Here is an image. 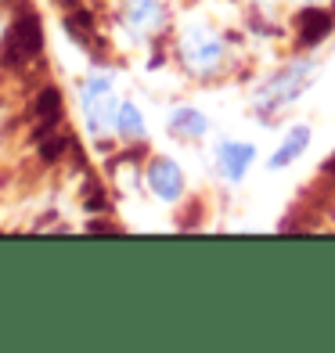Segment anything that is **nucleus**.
Returning <instances> with one entry per match:
<instances>
[{
  "label": "nucleus",
  "mask_w": 335,
  "mask_h": 353,
  "mask_svg": "<svg viewBox=\"0 0 335 353\" xmlns=\"http://www.w3.org/2000/svg\"><path fill=\"white\" fill-rule=\"evenodd\" d=\"M307 79H310V65H307V61H296V65L281 69L278 76H270V83L263 87L260 101H256L260 116H274L278 108H285L289 101H296L299 90L307 87Z\"/></svg>",
  "instance_id": "f257e3e1"
},
{
  "label": "nucleus",
  "mask_w": 335,
  "mask_h": 353,
  "mask_svg": "<svg viewBox=\"0 0 335 353\" xmlns=\"http://www.w3.org/2000/svg\"><path fill=\"white\" fill-rule=\"evenodd\" d=\"M40 51V26L33 14H26V19L11 29V37H8V51H4V61H26V58H33Z\"/></svg>",
  "instance_id": "f03ea898"
},
{
  "label": "nucleus",
  "mask_w": 335,
  "mask_h": 353,
  "mask_svg": "<svg viewBox=\"0 0 335 353\" xmlns=\"http://www.w3.org/2000/svg\"><path fill=\"white\" fill-rule=\"evenodd\" d=\"M252 159H256L252 144H220V152H216V163H220L227 181H242L252 166Z\"/></svg>",
  "instance_id": "7ed1b4c3"
},
{
  "label": "nucleus",
  "mask_w": 335,
  "mask_h": 353,
  "mask_svg": "<svg viewBox=\"0 0 335 353\" xmlns=\"http://www.w3.org/2000/svg\"><path fill=\"white\" fill-rule=\"evenodd\" d=\"M307 144H310V126H296V130L285 137V144L270 155V170H285L289 163H296V159L307 152Z\"/></svg>",
  "instance_id": "20e7f679"
},
{
  "label": "nucleus",
  "mask_w": 335,
  "mask_h": 353,
  "mask_svg": "<svg viewBox=\"0 0 335 353\" xmlns=\"http://www.w3.org/2000/svg\"><path fill=\"white\" fill-rule=\"evenodd\" d=\"M152 188H155V195H163V199H177L181 195V170L173 166V163H155L152 170Z\"/></svg>",
  "instance_id": "39448f33"
},
{
  "label": "nucleus",
  "mask_w": 335,
  "mask_h": 353,
  "mask_svg": "<svg viewBox=\"0 0 335 353\" xmlns=\"http://www.w3.org/2000/svg\"><path fill=\"white\" fill-rule=\"evenodd\" d=\"M205 130H210V123H205L202 112H195V108L173 112V134H181V137H202Z\"/></svg>",
  "instance_id": "423d86ee"
},
{
  "label": "nucleus",
  "mask_w": 335,
  "mask_h": 353,
  "mask_svg": "<svg viewBox=\"0 0 335 353\" xmlns=\"http://www.w3.org/2000/svg\"><path fill=\"white\" fill-rule=\"evenodd\" d=\"M119 130H123L126 137H141V134H145V123H141V112H137L134 105H123V108H119Z\"/></svg>",
  "instance_id": "0eeeda50"
},
{
  "label": "nucleus",
  "mask_w": 335,
  "mask_h": 353,
  "mask_svg": "<svg viewBox=\"0 0 335 353\" xmlns=\"http://www.w3.org/2000/svg\"><path fill=\"white\" fill-rule=\"evenodd\" d=\"M325 29H328V19H325V14H314V19L307 22V33H303V40H307V43H314L317 37L325 33Z\"/></svg>",
  "instance_id": "6e6552de"
},
{
  "label": "nucleus",
  "mask_w": 335,
  "mask_h": 353,
  "mask_svg": "<svg viewBox=\"0 0 335 353\" xmlns=\"http://www.w3.org/2000/svg\"><path fill=\"white\" fill-rule=\"evenodd\" d=\"M58 105H61L58 90H54V87H51V90H43V98H40V116H47V112H58Z\"/></svg>",
  "instance_id": "1a4fd4ad"
}]
</instances>
